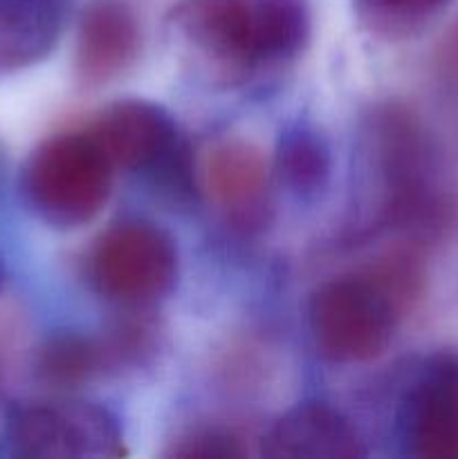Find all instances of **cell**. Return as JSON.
<instances>
[{
	"label": "cell",
	"mask_w": 458,
	"mask_h": 459,
	"mask_svg": "<svg viewBox=\"0 0 458 459\" xmlns=\"http://www.w3.org/2000/svg\"><path fill=\"white\" fill-rule=\"evenodd\" d=\"M169 22L200 56L233 72L292 61L310 36L304 0H180Z\"/></svg>",
	"instance_id": "6da1fadb"
},
{
	"label": "cell",
	"mask_w": 458,
	"mask_h": 459,
	"mask_svg": "<svg viewBox=\"0 0 458 459\" xmlns=\"http://www.w3.org/2000/svg\"><path fill=\"white\" fill-rule=\"evenodd\" d=\"M366 155L377 175L375 229H400L427 238L443 224L445 206L436 188L438 157L420 117L402 103L375 108L366 128Z\"/></svg>",
	"instance_id": "7a4b0ae2"
},
{
	"label": "cell",
	"mask_w": 458,
	"mask_h": 459,
	"mask_svg": "<svg viewBox=\"0 0 458 459\" xmlns=\"http://www.w3.org/2000/svg\"><path fill=\"white\" fill-rule=\"evenodd\" d=\"M112 161L90 130L58 133L27 157L21 188L30 209L57 229L88 224L112 191Z\"/></svg>",
	"instance_id": "3957f363"
},
{
	"label": "cell",
	"mask_w": 458,
	"mask_h": 459,
	"mask_svg": "<svg viewBox=\"0 0 458 459\" xmlns=\"http://www.w3.org/2000/svg\"><path fill=\"white\" fill-rule=\"evenodd\" d=\"M404 309L373 269L344 273L321 282L310 296V336L326 361H373L393 341Z\"/></svg>",
	"instance_id": "277c9868"
},
{
	"label": "cell",
	"mask_w": 458,
	"mask_h": 459,
	"mask_svg": "<svg viewBox=\"0 0 458 459\" xmlns=\"http://www.w3.org/2000/svg\"><path fill=\"white\" fill-rule=\"evenodd\" d=\"M90 133L115 169L148 175L157 191L178 204L198 197L193 152L173 117L162 106L144 99H124L108 106Z\"/></svg>",
	"instance_id": "5b68a950"
},
{
	"label": "cell",
	"mask_w": 458,
	"mask_h": 459,
	"mask_svg": "<svg viewBox=\"0 0 458 459\" xmlns=\"http://www.w3.org/2000/svg\"><path fill=\"white\" fill-rule=\"evenodd\" d=\"M180 255L160 224L126 218L99 233L85 255L90 287L108 303L142 309L164 299L178 282Z\"/></svg>",
	"instance_id": "8992f818"
},
{
	"label": "cell",
	"mask_w": 458,
	"mask_h": 459,
	"mask_svg": "<svg viewBox=\"0 0 458 459\" xmlns=\"http://www.w3.org/2000/svg\"><path fill=\"white\" fill-rule=\"evenodd\" d=\"M4 439L25 459H106L124 455V433L112 411L85 399L25 402L12 408Z\"/></svg>",
	"instance_id": "52a82bcc"
},
{
	"label": "cell",
	"mask_w": 458,
	"mask_h": 459,
	"mask_svg": "<svg viewBox=\"0 0 458 459\" xmlns=\"http://www.w3.org/2000/svg\"><path fill=\"white\" fill-rule=\"evenodd\" d=\"M155 350V325L146 318H126L101 334L66 332L52 336L39 350L36 372L54 388H79L101 377L144 366Z\"/></svg>",
	"instance_id": "ba28073f"
},
{
	"label": "cell",
	"mask_w": 458,
	"mask_h": 459,
	"mask_svg": "<svg viewBox=\"0 0 458 459\" xmlns=\"http://www.w3.org/2000/svg\"><path fill=\"white\" fill-rule=\"evenodd\" d=\"M404 451L413 457H458V350L418 363L398 408Z\"/></svg>",
	"instance_id": "9c48e42d"
},
{
	"label": "cell",
	"mask_w": 458,
	"mask_h": 459,
	"mask_svg": "<svg viewBox=\"0 0 458 459\" xmlns=\"http://www.w3.org/2000/svg\"><path fill=\"white\" fill-rule=\"evenodd\" d=\"M205 188L229 227L254 233L269 218V166L247 142H223L205 160Z\"/></svg>",
	"instance_id": "30bf717a"
},
{
	"label": "cell",
	"mask_w": 458,
	"mask_h": 459,
	"mask_svg": "<svg viewBox=\"0 0 458 459\" xmlns=\"http://www.w3.org/2000/svg\"><path fill=\"white\" fill-rule=\"evenodd\" d=\"M260 453L272 459H359L366 457V444L344 412L304 402L272 421Z\"/></svg>",
	"instance_id": "8fae6325"
},
{
	"label": "cell",
	"mask_w": 458,
	"mask_h": 459,
	"mask_svg": "<svg viewBox=\"0 0 458 459\" xmlns=\"http://www.w3.org/2000/svg\"><path fill=\"white\" fill-rule=\"evenodd\" d=\"M75 70L81 83L101 85L124 74L142 48L137 18L121 0H94L79 18Z\"/></svg>",
	"instance_id": "7c38bea8"
},
{
	"label": "cell",
	"mask_w": 458,
	"mask_h": 459,
	"mask_svg": "<svg viewBox=\"0 0 458 459\" xmlns=\"http://www.w3.org/2000/svg\"><path fill=\"white\" fill-rule=\"evenodd\" d=\"M67 12L70 0H0V74L21 72L52 54Z\"/></svg>",
	"instance_id": "4fadbf2b"
},
{
	"label": "cell",
	"mask_w": 458,
	"mask_h": 459,
	"mask_svg": "<svg viewBox=\"0 0 458 459\" xmlns=\"http://www.w3.org/2000/svg\"><path fill=\"white\" fill-rule=\"evenodd\" d=\"M274 173L296 197H317L332 173V152L326 137L314 126H287L277 143Z\"/></svg>",
	"instance_id": "5bb4252c"
},
{
	"label": "cell",
	"mask_w": 458,
	"mask_h": 459,
	"mask_svg": "<svg viewBox=\"0 0 458 459\" xmlns=\"http://www.w3.org/2000/svg\"><path fill=\"white\" fill-rule=\"evenodd\" d=\"M359 21L386 39H404L429 25L449 0H353Z\"/></svg>",
	"instance_id": "9a60e30c"
},
{
	"label": "cell",
	"mask_w": 458,
	"mask_h": 459,
	"mask_svg": "<svg viewBox=\"0 0 458 459\" xmlns=\"http://www.w3.org/2000/svg\"><path fill=\"white\" fill-rule=\"evenodd\" d=\"M242 455L245 448L241 446V439L218 429L193 430L187 437L178 439L171 451V457L182 459H232Z\"/></svg>",
	"instance_id": "2e32d148"
},
{
	"label": "cell",
	"mask_w": 458,
	"mask_h": 459,
	"mask_svg": "<svg viewBox=\"0 0 458 459\" xmlns=\"http://www.w3.org/2000/svg\"><path fill=\"white\" fill-rule=\"evenodd\" d=\"M436 65H438L445 85L458 97V22L445 34L438 48V56H436Z\"/></svg>",
	"instance_id": "e0dca14e"
},
{
	"label": "cell",
	"mask_w": 458,
	"mask_h": 459,
	"mask_svg": "<svg viewBox=\"0 0 458 459\" xmlns=\"http://www.w3.org/2000/svg\"><path fill=\"white\" fill-rule=\"evenodd\" d=\"M3 281H4V269H3V263H0V287H3Z\"/></svg>",
	"instance_id": "ac0fdd59"
}]
</instances>
